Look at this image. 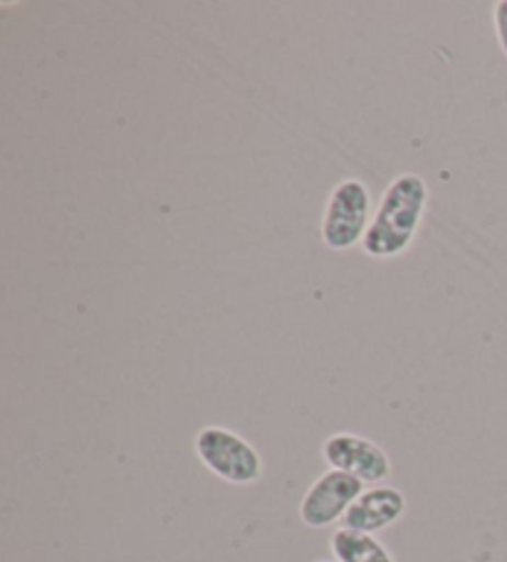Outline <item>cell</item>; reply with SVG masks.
<instances>
[{
	"mask_svg": "<svg viewBox=\"0 0 507 562\" xmlns=\"http://www.w3.org/2000/svg\"><path fill=\"white\" fill-rule=\"evenodd\" d=\"M428 183L414 171L398 173L379 201L372 226H369L362 250L374 260H392L404 256L416 240L428 206Z\"/></svg>",
	"mask_w": 507,
	"mask_h": 562,
	"instance_id": "cell-1",
	"label": "cell"
},
{
	"mask_svg": "<svg viewBox=\"0 0 507 562\" xmlns=\"http://www.w3.org/2000/svg\"><path fill=\"white\" fill-rule=\"evenodd\" d=\"M372 191L364 181L345 179L329 191L325 213H322V244L335 254H349L362 248L369 226H372Z\"/></svg>",
	"mask_w": 507,
	"mask_h": 562,
	"instance_id": "cell-2",
	"label": "cell"
},
{
	"mask_svg": "<svg viewBox=\"0 0 507 562\" xmlns=\"http://www.w3.org/2000/svg\"><path fill=\"white\" fill-rule=\"evenodd\" d=\"M193 451L213 476L230 486H252L262 479L260 451L226 426H203L193 439Z\"/></svg>",
	"mask_w": 507,
	"mask_h": 562,
	"instance_id": "cell-3",
	"label": "cell"
},
{
	"mask_svg": "<svg viewBox=\"0 0 507 562\" xmlns=\"http://www.w3.org/2000/svg\"><path fill=\"white\" fill-rule=\"evenodd\" d=\"M364 493V483L345 471L329 469L317 481H312L300 501V520L312 530H322L345 520L354 501Z\"/></svg>",
	"mask_w": 507,
	"mask_h": 562,
	"instance_id": "cell-4",
	"label": "cell"
},
{
	"mask_svg": "<svg viewBox=\"0 0 507 562\" xmlns=\"http://www.w3.org/2000/svg\"><path fill=\"white\" fill-rule=\"evenodd\" d=\"M322 459L327 461L329 469L345 471L349 476L362 483H374L382 486V481L392 476V459L376 441L367 436L339 431L331 434L322 443Z\"/></svg>",
	"mask_w": 507,
	"mask_h": 562,
	"instance_id": "cell-5",
	"label": "cell"
},
{
	"mask_svg": "<svg viewBox=\"0 0 507 562\" xmlns=\"http://www.w3.org/2000/svg\"><path fill=\"white\" fill-rule=\"evenodd\" d=\"M406 513V496L394 486H374L364 488L362 496L354 501L345 516V528L362 530V532H382L392 528L394 522L404 518Z\"/></svg>",
	"mask_w": 507,
	"mask_h": 562,
	"instance_id": "cell-6",
	"label": "cell"
},
{
	"mask_svg": "<svg viewBox=\"0 0 507 562\" xmlns=\"http://www.w3.org/2000/svg\"><path fill=\"white\" fill-rule=\"evenodd\" d=\"M329 550L337 562H396L392 552L372 532L337 528L329 538Z\"/></svg>",
	"mask_w": 507,
	"mask_h": 562,
	"instance_id": "cell-7",
	"label": "cell"
},
{
	"mask_svg": "<svg viewBox=\"0 0 507 562\" xmlns=\"http://www.w3.org/2000/svg\"><path fill=\"white\" fill-rule=\"evenodd\" d=\"M493 25H495V37L497 45H500L503 55L507 57V0H500L493 8Z\"/></svg>",
	"mask_w": 507,
	"mask_h": 562,
	"instance_id": "cell-8",
	"label": "cell"
},
{
	"mask_svg": "<svg viewBox=\"0 0 507 562\" xmlns=\"http://www.w3.org/2000/svg\"><path fill=\"white\" fill-rule=\"evenodd\" d=\"M319 562H337V560H319Z\"/></svg>",
	"mask_w": 507,
	"mask_h": 562,
	"instance_id": "cell-9",
	"label": "cell"
}]
</instances>
